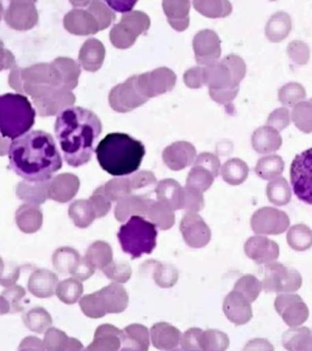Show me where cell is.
<instances>
[{
  "label": "cell",
  "mask_w": 312,
  "mask_h": 351,
  "mask_svg": "<svg viewBox=\"0 0 312 351\" xmlns=\"http://www.w3.org/2000/svg\"><path fill=\"white\" fill-rule=\"evenodd\" d=\"M181 337V332L167 322H158L150 329V343L159 350L180 348Z\"/></svg>",
  "instance_id": "obj_16"
},
{
  "label": "cell",
  "mask_w": 312,
  "mask_h": 351,
  "mask_svg": "<svg viewBox=\"0 0 312 351\" xmlns=\"http://www.w3.org/2000/svg\"><path fill=\"white\" fill-rule=\"evenodd\" d=\"M215 177L208 170L199 166H193L187 177V186L205 193L214 184Z\"/></svg>",
  "instance_id": "obj_38"
},
{
  "label": "cell",
  "mask_w": 312,
  "mask_h": 351,
  "mask_svg": "<svg viewBox=\"0 0 312 351\" xmlns=\"http://www.w3.org/2000/svg\"><path fill=\"white\" fill-rule=\"evenodd\" d=\"M302 95V93L299 94V92H298L296 86V88H291V87L288 88V92H285V95H283L285 98H282V100L283 101H296V98L299 99Z\"/></svg>",
  "instance_id": "obj_56"
},
{
  "label": "cell",
  "mask_w": 312,
  "mask_h": 351,
  "mask_svg": "<svg viewBox=\"0 0 312 351\" xmlns=\"http://www.w3.org/2000/svg\"><path fill=\"white\" fill-rule=\"evenodd\" d=\"M67 335L56 328H48L45 330V337H44V346L47 350L53 351H65L66 341H67Z\"/></svg>",
  "instance_id": "obj_48"
},
{
  "label": "cell",
  "mask_w": 312,
  "mask_h": 351,
  "mask_svg": "<svg viewBox=\"0 0 312 351\" xmlns=\"http://www.w3.org/2000/svg\"><path fill=\"white\" fill-rule=\"evenodd\" d=\"M224 313L232 324L244 326L252 318V302L239 291H230L224 300Z\"/></svg>",
  "instance_id": "obj_13"
},
{
  "label": "cell",
  "mask_w": 312,
  "mask_h": 351,
  "mask_svg": "<svg viewBox=\"0 0 312 351\" xmlns=\"http://www.w3.org/2000/svg\"><path fill=\"white\" fill-rule=\"evenodd\" d=\"M180 230L188 247L200 249L206 247L211 241V230L199 213H186L182 219Z\"/></svg>",
  "instance_id": "obj_10"
},
{
  "label": "cell",
  "mask_w": 312,
  "mask_h": 351,
  "mask_svg": "<svg viewBox=\"0 0 312 351\" xmlns=\"http://www.w3.org/2000/svg\"><path fill=\"white\" fill-rule=\"evenodd\" d=\"M43 216L38 205L25 204L16 211L17 227L25 233H34L42 227Z\"/></svg>",
  "instance_id": "obj_24"
},
{
  "label": "cell",
  "mask_w": 312,
  "mask_h": 351,
  "mask_svg": "<svg viewBox=\"0 0 312 351\" xmlns=\"http://www.w3.org/2000/svg\"><path fill=\"white\" fill-rule=\"evenodd\" d=\"M103 272L109 280L121 283V285L130 280L132 276L131 266L127 263L111 261L105 269H103Z\"/></svg>",
  "instance_id": "obj_43"
},
{
  "label": "cell",
  "mask_w": 312,
  "mask_h": 351,
  "mask_svg": "<svg viewBox=\"0 0 312 351\" xmlns=\"http://www.w3.org/2000/svg\"><path fill=\"white\" fill-rule=\"evenodd\" d=\"M244 350H274V346L265 339H252L248 343Z\"/></svg>",
  "instance_id": "obj_55"
},
{
  "label": "cell",
  "mask_w": 312,
  "mask_h": 351,
  "mask_svg": "<svg viewBox=\"0 0 312 351\" xmlns=\"http://www.w3.org/2000/svg\"><path fill=\"white\" fill-rule=\"evenodd\" d=\"M287 241L296 252H307L312 247V230L304 223L294 225L288 230Z\"/></svg>",
  "instance_id": "obj_32"
},
{
  "label": "cell",
  "mask_w": 312,
  "mask_h": 351,
  "mask_svg": "<svg viewBox=\"0 0 312 351\" xmlns=\"http://www.w3.org/2000/svg\"><path fill=\"white\" fill-rule=\"evenodd\" d=\"M10 313V306L3 295H0V315H5Z\"/></svg>",
  "instance_id": "obj_58"
},
{
  "label": "cell",
  "mask_w": 312,
  "mask_h": 351,
  "mask_svg": "<svg viewBox=\"0 0 312 351\" xmlns=\"http://www.w3.org/2000/svg\"><path fill=\"white\" fill-rule=\"evenodd\" d=\"M104 1L112 10L121 14H126L133 10V8L138 3V0H104Z\"/></svg>",
  "instance_id": "obj_52"
},
{
  "label": "cell",
  "mask_w": 312,
  "mask_h": 351,
  "mask_svg": "<svg viewBox=\"0 0 312 351\" xmlns=\"http://www.w3.org/2000/svg\"><path fill=\"white\" fill-rule=\"evenodd\" d=\"M244 252L248 258L258 265L276 261L280 256V247L276 241H271L267 236L250 237L244 245Z\"/></svg>",
  "instance_id": "obj_11"
},
{
  "label": "cell",
  "mask_w": 312,
  "mask_h": 351,
  "mask_svg": "<svg viewBox=\"0 0 312 351\" xmlns=\"http://www.w3.org/2000/svg\"><path fill=\"white\" fill-rule=\"evenodd\" d=\"M291 184L298 199L312 206V148L296 155L293 160Z\"/></svg>",
  "instance_id": "obj_7"
},
{
  "label": "cell",
  "mask_w": 312,
  "mask_h": 351,
  "mask_svg": "<svg viewBox=\"0 0 312 351\" xmlns=\"http://www.w3.org/2000/svg\"><path fill=\"white\" fill-rule=\"evenodd\" d=\"M105 194L111 202H117L121 197L131 194V186L128 181V176L115 177L114 180L108 182L104 186Z\"/></svg>",
  "instance_id": "obj_41"
},
{
  "label": "cell",
  "mask_w": 312,
  "mask_h": 351,
  "mask_svg": "<svg viewBox=\"0 0 312 351\" xmlns=\"http://www.w3.org/2000/svg\"><path fill=\"white\" fill-rule=\"evenodd\" d=\"M19 349L25 350V349H29V350H45V346L42 340H39L36 337H28L26 339H23L21 346H19Z\"/></svg>",
  "instance_id": "obj_54"
},
{
  "label": "cell",
  "mask_w": 312,
  "mask_h": 351,
  "mask_svg": "<svg viewBox=\"0 0 312 351\" xmlns=\"http://www.w3.org/2000/svg\"><path fill=\"white\" fill-rule=\"evenodd\" d=\"M58 277L49 269H37L28 280V291L37 298H50L55 294Z\"/></svg>",
  "instance_id": "obj_20"
},
{
  "label": "cell",
  "mask_w": 312,
  "mask_h": 351,
  "mask_svg": "<svg viewBox=\"0 0 312 351\" xmlns=\"http://www.w3.org/2000/svg\"><path fill=\"white\" fill-rule=\"evenodd\" d=\"M205 205V199H204L203 192L191 188V186H184V203H183V210L186 213H200Z\"/></svg>",
  "instance_id": "obj_44"
},
{
  "label": "cell",
  "mask_w": 312,
  "mask_h": 351,
  "mask_svg": "<svg viewBox=\"0 0 312 351\" xmlns=\"http://www.w3.org/2000/svg\"><path fill=\"white\" fill-rule=\"evenodd\" d=\"M145 217L161 230H170L176 222L175 210L161 200H153L150 203Z\"/></svg>",
  "instance_id": "obj_23"
},
{
  "label": "cell",
  "mask_w": 312,
  "mask_h": 351,
  "mask_svg": "<svg viewBox=\"0 0 312 351\" xmlns=\"http://www.w3.org/2000/svg\"><path fill=\"white\" fill-rule=\"evenodd\" d=\"M9 167L27 182L49 181L62 167V158L54 138L44 131H29L11 142Z\"/></svg>",
  "instance_id": "obj_1"
},
{
  "label": "cell",
  "mask_w": 312,
  "mask_h": 351,
  "mask_svg": "<svg viewBox=\"0 0 312 351\" xmlns=\"http://www.w3.org/2000/svg\"><path fill=\"white\" fill-rule=\"evenodd\" d=\"M219 175L230 186H241L247 181L249 166L241 159H230L221 166Z\"/></svg>",
  "instance_id": "obj_27"
},
{
  "label": "cell",
  "mask_w": 312,
  "mask_h": 351,
  "mask_svg": "<svg viewBox=\"0 0 312 351\" xmlns=\"http://www.w3.org/2000/svg\"><path fill=\"white\" fill-rule=\"evenodd\" d=\"M117 238L122 252L136 260L154 252L158 241V227L147 217L134 215L121 226Z\"/></svg>",
  "instance_id": "obj_5"
},
{
  "label": "cell",
  "mask_w": 312,
  "mask_h": 351,
  "mask_svg": "<svg viewBox=\"0 0 312 351\" xmlns=\"http://www.w3.org/2000/svg\"><path fill=\"white\" fill-rule=\"evenodd\" d=\"M156 200L169 204L175 211L183 208L184 203V188L172 178H166L158 182L155 188Z\"/></svg>",
  "instance_id": "obj_21"
},
{
  "label": "cell",
  "mask_w": 312,
  "mask_h": 351,
  "mask_svg": "<svg viewBox=\"0 0 312 351\" xmlns=\"http://www.w3.org/2000/svg\"><path fill=\"white\" fill-rule=\"evenodd\" d=\"M86 258L92 263L95 269L103 271L112 261V249L105 241H95L88 247Z\"/></svg>",
  "instance_id": "obj_34"
},
{
  "label": "cell",
  "mask_w": 312,
  "mask_h": 351,
  "mask_svg": "<svg viewBox=\"0 0 312 351\" xmlns=\"http://www.w3.org/2000/svg\"><path fill=\"white\" fill-rule=\"evenodd\" d=\"M81 256L72 247H60L53 255V265L60 276L71 274Z\"/></svg>",
  "instance_id": "obj_33"
},
{
  "label": "cell",
  "mask_w": 312,
  "mask_h": 351,
  "mask_svg": "<svg viewBox=\"0 0 312 351\" xmlns=\"http://www.w3.org/2000/svg\"><path fill=\"white\" fill-rule=\"evenodd\" d=\"M153 202L150 197H141L136 194H128L126 197L117 200L115 208V217L120 222H126L127 219L134 215L147 216L149 205Z\"/></svg>",
  "instance_id": "obj_17"
},
{
  "label": "cell",
  "mask_w": 312,
  "mask_h": 351,
  "mask_svg": "<svg viewBox=\"0 0 312 351\" xmlns=\"http://www.w3.org/2000/svg\"><path fill=\"white\" fill-rule=\"evenodd\" d=\"M69 216L80 228H87L97 219L93 205L89 200H77L69 208Z\"/></svg>",
  "instance_id": "obj_31"
},
{
  "label": "cell",
  "mask_w": 312,
  "mask_h": 351,
  "mask_svg": "<svg viewBox=\"0 0 312 351\" xmlns=\"http://www.w3.org/2000/svg\"><path fill=\"white\" fill-rule=\"evenodd\" d=\"M83 346L81 344L80 340L75 339V338H67L66 341L65 351L67 350H82Z\"/></svg>",
  "instance_id": "obj_57"
},
{
  "label": "cell",
  "mask_w": 312,
  "mask_h": 351,
  "mask_svg": "<svg viewBox=\"0 0 312 351\" xmlns=\"http://www.w3.org/2000/svg\"><path fill=\"white\" fill-rule=\"evenodd\" d=\"M311 333L310 329L307 327H291L285 335L282 337V341H283V346L287 350L299 351V346L302 343V340L307 338V335Z\"/></svg>",
  "instance_id": "obj_42"
},
{
  "label": "cell",
  "mask_w": 312,
  "mask_h": 351,
  "mask_svg": "<svg viewBox=\"0 0 312 351\" xmlns=\"http://www.w3.org/2000/svg\"><path fill=\"white\" fill-rule=\"evenodd\" d=\"M266 195L269 203L276 206H285L291 200V188L282 176L269 181L266 188Z\"/></svg>",
  "instance_id": "obj_30"
},
{
  "label": "cell",
  "mask_w": 312,
  "mask_h": 351,
  "mask_svg": "<svg viewBox=\"0 0 312 351\" xmlns=\"http://www.w3.org/2000/svg\"><path fill=\"white\" fill-rule=\"evenodd\" d=\"M83 285L81 280L77 278H69L62 280L56 285L55 294L60 299L61 302L67 305H72L78 302V299L82 296Z\"/></svg>",
  "instance_id": "obj_35"
},
{
  "label": "cell",
  "mask_w": 312,
  "mask_h": 351,
  "mask_svg": "<svg viewBox=\"0 0 312 351\" xmlns=\"http://www.w3.org/2000/svg\"><path fill=\"white\" fill-rule=\"evenodd\" d=\"M291 226L289 216L277 208H259L252 217V230L255 234L278 236Z\"/></svg>",
  "instance_id": "obj_8"
},
{
  "label": "cell",
  "mask_w": 312,
  "mask_h": 351,
  "mask_svg": "<svg viewBox=\"0 0 312 351\" xmlns=\"http://www.w3.org/2000/svg\"><path fill=\"white\" fill-rule=\"evenodd\" d=\"M20 274V269L16 265H8L3 263V260L0 258V285L4 287H9L16 282Z\"/></svg>",
  "instance_id": "obj_50"
},
{
  "label": "cell",
  "mask_w": 312,
  "mask_h": 351,
  "mask_svg": "<svg viewBox=\"0 0 312 351\" xmlns=\"http://www.w3.org/2000/svg\"><path fill=\"white\" fill-rule=\"evenodd\" d=\"M141 272L143 274H150L154 282L161 288H172L180 278L178 269L173 265L159 263L156 260L145 261L141 267Z\"/></svg>",
  "instance_id": "obj_15"
},
{
  "label": "cell",
  "mask_w": 312,
  "mask_h": 351,
  "mask_svg": "<svg viewBox=\"0 0 312 351\" xmlns=\"http://www.w3.org/2000/svg\"><path fill=\"white\" fill-rule=\"evenodd\" d=\"M94 272H95V267H94L92 263L84 256V258H80V261L77 263L71 274L78 280H88V278H91V277L93 276Z\"/></svg>",
  "instance_id": "obj_51"
},
{
  "label": "cell",
  "mask_w": 312,
  "mask_h": 351,
  "mask_svg": "<svg viewBox=\"0 0 312 351\" xmlns=\"http://www.w3.org/2000/svg\"><path fill=\"white\" fill-rule=\"evenodd\" d=\"M131 194L141 197H150L152 193H155L158 184L156 177L150 171H136L134 173L128 176Z\"/></svg>",
  "instance_id": "obj_29"
},
{
  "label": "cell",
  "mask_w": 312,
  "mask_h": 351,
  "mask_svg": "<svg viewBox=\"0 0 312 351\" xmlns=\"http://www.w3.org/2000/svg\"><path fill=\"white\" fill-rule=\"evenodd\" d=\"M203 332L200 328L186 330L181 337L180 348L186 351H203Z\"/></svg>",
  "instance_id": "obj_45"
},
{
  "label": "cell",
  "mask_w": 312,
  "mask_h": 351,
  "mask_svg": "<svg viewBox=\"0 0 312 351\" xmlns=\"http://www.w3.org/2000/svg\"><path fill=\"white\" fill-rule=\"evenodd\" d=\"M233 291H239L249 302H254L263 291V283L255 276L245 274L237 280Z\"/></svg>",
  "instance_id": "obj_37"
},
{
  "label": "cell",
  "mask_w": 312,
  "mask_h": 351,
  "mask_svg": "<svg viewBox=\"0 0 312 351\" xmlns=\"http://www.w3.org/2000/svg\"><path fill=\"white\" fill-rule=\"evenodd\" d=\"M80 189V180L71 173L51 177L48 181V197L58 203L72 200Z\"/></svg>",
  "instance_id": "obj_14"
},
{
  "label": "cell",
  "mask_w": 312,
  "mask_h": 351,
  "mask_svg": "<svg viewBox=\"0 0 312 351\" xmlns=\"http://www.w3.org/2000/svg\"><path fill=\"white\" fill-rule=\"evenodd\" d=\"M3 298L5 299L9 306L10 313H19L22 310V304L26 298V291L20 285H9L6 287L5 291H3Z\"/></svg>",
  "instance_id": "obj_46"
},
{
  "label": "cell",
  "mask_w": 312,
  "mask_h": 351,
  "mask_svg": "<svg viewBox=\"0 0 312 351\" xmlns=\"http://www.w3.org/2000/svg\"><path fill=\"white\" fill-rule=\"evenodd\" d=\"M80 306H81L83 313L91 318L104 317L105 315L108 313L100 296H99L98 291L93 294H89V295L83 296L82 299L80 300Z\"/></svg>",
  "instance_id": "obj_40"
},
{
  "label": "cell",
  "mask_w": 312,
  "mask_h": 351,
  "mask_svg": "<svg viewBox=\"0 0 312 351\" xmlns=\"http://www.w3.org/2000/svg\"><path fill=\"white\" fill-rule=\"evenodd\" d=\"M89 202L93 205L97 217H104L111 210V200L105 194L104 186H99L94 191Z\"/></svg>",
  "instance_id": "obj_47"
},
{
  "label": "cell",
  "mask_w": 312,
  "mask_h": 351,
  "mask_svg": "<svg viewBox=\"0 0 312 351\" xmlns=\"http://www.w3.org/2000/svg\"><path fill=\"white\" fill-rule=\"evenodd\" d=\"M122 330L111 324H103L95 330L93 343L87 350L116 351L121 349Z\"/></svg>",
  "instance_id": "obj_22"
},
{
  "label": "cell",
  "mask_w": 312,
  "mask_h": 351,
  "mask_svg": "<svg viewBox=\"0 0 312 351\" xmlns=\"http://www.w3.org/2000/svg\"><path fill=\"white\" fill-rule=\"evenodd\" d=\"M54 130L66 162L72 167H80L92 159L103 125L93 111L70 106L58 114Z\"/></svg>",
  "instance_id": "obj_2"
},
{
  "label": "cell",
  "mask_w": 312,
  "mask_h": 351,
  "mask_svg": "<svg viewBox=\"0 0 312 351\" xmlns=\"http://www.w3.org/2000/svg\"><path fill=\"white\" fill-rule=\"evenodd\" d=\"M285 171V161L280 155L267 154L258 160L255 166V172L259 177L266 181H272L277 177H280Z\"/></svg>",
  "instance_id": "obj_28"
},
{
  "label": "cell",
  "mask_w": 312,
  "mask_h": 351,
  "mask_svg": "<svg viewBox=\"0 0 312 351\" xmlns=\"http://www.w3.org/2000/svg\"><path fill=\"white\" fill-rule=\"evenodd\" d=\"M150 346V330L142 324H131L122 330V350L147 351Z\"/></svg>",
  "instance_id": "obj_19"
},
{
  "label": "cell",
  "mask_w": 312,
  "mask_h": 351,
  "mask_svg": "<svg viewBox=\"0 0 312 351\" xmlns=\"http://www.w3.org/2000/svg\"><path fill=\"white\" fill-rule=\"evenodd\" d=\"M289 123V114L285 110H280L274 112L269 117V125L274 130H283Z\"/></svg>",
  "instance_id": "obj_53"
},
{
  "label": "cell",
  "mask_w": 312,
  "mask_h": 351,
  "mask_svg": "<svg viewBox=\"0 0 312 351\" xmlns=\"http://www.w3.org/2000/svg\"><path fill=\"white\" fill-rule=\"evenodd\" d=\"M94 152L100 167L114 177L134 173L145 156L144 144L126 133H109Z\"/></svg>",
  "instance_id": "obj_3"
},
{
  "label": "cell",
  "mask_w": 312,
  "mask_h": 351,
  "mask_svg": "<svg viewBox=\"0 0 312 351\" xmlns=\"http://www.w3.org/2000/svg\"><path fill=\"white\" fill-rule=\"evenodd\" d=\"M197 158V149L188 142H176L165 149L163 160L172 171H182L192 166Z\"/></svg>",
  "instance_id": "obj_12"
},
{
  "label": "cell",
  "mask_w": 312,
  "mask_h": 351,
  "mask_svg": "<svg viewBox=\"0 0 312 351\" xmlns=\"http://www.w3.org/2000/svg\"><path fill=\"white\" fill-rule=\"evenodd\" d=\"M193 165L208 170L211 175L214 176L215 178L219 175L221 162H219V156L215 155V154L202 153L200 155H197V158L194 160V164Z\"/></svg>",
  "instance_id": "obj_49"
},
{
  "label": "cell",
  "mask_w": 312,
  "mask_h": 351,
  "mask_svg": "<svg viewBox=\"0 0 312 351\" xmlns=\"http://www.w3.org/2000/svg\"><path fill=\"white\" fill-rule=\"evenodd\" d=\"M261 283L263 291L267 293H296L302 287V277L299 271L285 267L276 260L265 263Z\"/></svg>",
  "instance_id": "obj_6"
},
{
  "label": "cell",
  "mask_w": 312,
  "mask_h": 351,
  "mask_svg": "<svg viewBox=\"0 0 312 351\" xmlns=\"http://www.w3.org/2000/svg\"><path fill=\"white\" fill-rule=\"evenodd\" d=\"M17 197L32 205L43 204L48 197V181L22 182L16 189Z\"/></svg>",
  "instance_id": "obj_26"
},
{
  "label": "cell",
  "mask_w": 312,
  "mask_h": 351,
  "mask_svg": "<svg viewBox=\"0 0 312 351\" xmlns=\"http://www.w3.org/2000/svg\"><path fill=\"white\" fill-rule=\"evenodd\" d=\"M98 294L108 313H123L128 306V294L121 283L114 282L99 291Z\"/></svg>",
  "instance_id": "obj_18"
},
{
  "label": "cell",
  "mask_w": 312,
  "mask_h": 351,
  "mask_svg": "<svg viewBox=\"0 0 312 351\" xmlns=\"http://www.w3.org/2000/svg\"><path fill=\"white\" fill-rule=\"evenodd\" d=\"M274 308L289 327L302 326L309 318V307L294 293H280L274 300Z\"/></svg>",
  "instance_id": "obj_9"
},
{
  "label": "cell",
  "mask_w": 312,
  "mask_h": 351,
  "mask_svg": "<svg viewBox=\"0 0 312 351\" xmlns=\"http://www.w3.org/2000/svg\"><path fill=\"white\" fill-rule=\"evenodd\" d=\"M230 346V338L222 330L208 329L203 332V351H225Z\"/></svg>",
  "instance_id": "obj_39"
},
{
  "label": "cell",
  "mask_w": 312,
  "mask_h": 351,
  "mask_svg": "<svg viewBox=\"0 0 312 351\" xmlns=\"http://www.w3.org/2000/svg\"><path fill=\"white\" fill-rule=\"evenodd\" d=\"M23 322L29 330H32L37 335L45 333V330L51 326V317L42 307H36L31 311L25 313Z\"/></svg>",
  "instance_id": "obj_36"
},
{
  "label": "cell",
  "mask_w": 312,
  "mask_h": 351,
  "mask_svg": "<svg viewBox=\"0 0 312 351\" xmlns=\"http://www.w3.org/2000/svg\"><path fill=\"white\" fill-rule=\"evenodd\" d=\"M36 122V110L29 99L20 93L0 95V134L14 141L31 131Z\"/></svg>",
  "instance_id": "obj_4"
},
{
  "label": "cell",
  "mask_w": 312,
  "mask_h": 351,
  "mask_svg": "<svg viewBox=\"0 0 312 351\" xmlns=\"http://www.w3.org/2000/svg\"><path fill=\"white\" fill-rule=\"evenodd\" d=\"M282 145L280 133L274 128L265 127L254 133L252 136V148L259 154L274 153Z\"/></svg>",
  "instance_id": "obj_25"
}]
</instances>
